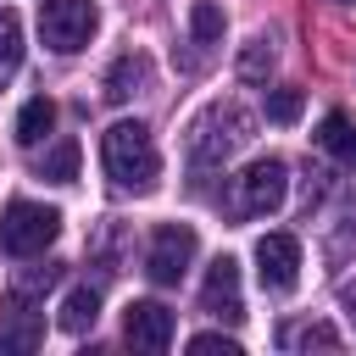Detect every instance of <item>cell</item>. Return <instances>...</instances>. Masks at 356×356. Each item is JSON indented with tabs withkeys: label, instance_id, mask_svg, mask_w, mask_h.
<instances>
[{
	"label": "cell",
	"instance_id": "cell-1",
	"mask_svg": "<svg viewBox=\"0 0 356 356\" xmlns=\"http://www.w3.org/2000/svg\"><path fill=\"white\" fill-rule=\"evenodd\" d=\"M100 161H106V178H111L117 189H128V195L156 189L161 156H156L145 122H111V128L100 134Z\"/></svg>",
	"mask_w": 356,
	"mask_h": 356
},
{
	"label": "cell",
	"instance_id": "cell-2",
	"mask_svg": "<svg viewBox=\"0 0 356 356\" xmlns=\"http://www.w3.org/2000/svg\"><path fill=\"white\" fill-rule=\"evenodd\" d=\"M256 134V117L234 100H211L195 122H189V161L195 167H222L228 156H239Z\"/></svg>",
	"mask_w": 356,
	"mask_h": 356
},
{
	"label": "cell",
	"instance_id": "cell-3",
	"mask_svg": "<svg viewBox=\"0 0 356 356\" xmlns=\"http://www.w3.org/2000/svg\"><path fill=\"white\" fill-rule=\"evenodd\" d=\"M61 234V211L39 206V200H11L0 211V250L6 256H44V245H56Z\"/></svg>",
	"mask_w": 356,
	"mask_h": 356
},
{
	"label": "cell",
	"instance_id": "cell-4",
	"mask_svg": "<svg viewBox=\"0 0 356 356\" xmlns=\"http://www.w3.org/2000/svg\"><path fill=\"white\" fill-rule=\"evenodd\" d=\"M289 195V167L278 156H256L239 178H234V195H228V211L234 217H267L278 211Z\"/></svg>",
	"mask_w": 356,
	"mask_h": 356
},
{
	"label": "cell",
	"instance_id": "cell-5",
	"mask_svg": "<svg viewBox=\"0 0 356 356\" xmlns=\"http://www.w3.org/2000/svg\"><path fill=\"white\" fill-rule=\"evenodd\" d=\"M100 17H95V0H39V39L56 50V56H72L95 39Z\"/></svg>",
	"mask_w": 356,
	"mask_h": 356
},
{
	"label": "cell",
	"instance_id": "cell-6",
	"mask_svg": "<svg viewBox=\"0 0 356 356\" xmlns=\"http://www.w3.org/2000/svg\"><path fill=\"white\" fill-rule=\"evenodd\" d=\"M195 250H200V239H195L189 222H161V228L150 234V250H145V273H150V284H178V278L189 273Z\"/></svg>",
	"mask_w": 356,
	"mask_h": 356
},
{
	"label": "cell",
	"instance_id": "cell-7",
	"mask_svg": "<svg viewBox=\"0 0 356 356\" xmlns=\"http://www.w3.org/2000/svg\"><path fill=\"white\" fill-rule=\"evenodd\" d=\"M256 278L273 295H289L300 284V239L295 234H261L256 239Z\"/></svg>",
	"mask_w": 356,
	"mask_h": 356
},
{
	"label": "cell",
	"instance_id": "cell-8",
	"mask_svg": "<svg viewBox=\"0 0 356 356\" xmlns=\"http://www.w3.org/2000/svg\"><path fill=\"white\" fill-rule=\"evenodd\" d=\"M39 339H44V312H39V300L6 289V306H0V350L28 356V350H39Z\"/></svg>",
	"mask_w": 356,
	"mask_h": 356
},
{
	"label": "cell",
	"instance_id": "cell-9",
	"mask_svg": "<svg viewBox=\"0 0 356 356\" xmlns=\"http://www.w3.org/2000/svg\"><path fill=\"white\" fill-rule=\"evenodd\" d=\"M122 339L134 350H167L172 345V312L161 300H134L122 312Z\"/></svg>",
	"mask_w": 356,
	"mask_h": 356
},
{
	"label": "cell",
	"instance_id": "cell-10",
	"mask_svg": "<svg viewBox=\"0 0 356 356\" xmlns=\"http://www.w3.org/2000/svg\"><path fill=\"white\" fill-rule=\"evenodd\" d=\"M200 306L222 323H239L245 317V300H239V261L234 256H217L211 273H206V289H200Z\"/></svg>",
	"mask_w": 356,
	"mask_h": 356
},
{
	"label": "cell",
	"instance_id": "cell-11",
	"mask_svg": "<svg viewBox=\"0 0 356 356\" xmlns=\"http://www.w3.org/2000/svg\"><path fill=\"white\" fill-rule=\"evenodd\" d=\"M145 83H150V61H145L139 50H128V56H117V61H111V72H106V100H117V106H122V100H134Z\"/></svg>",
	"mask_w": 356,
	"mask_h": 356
},
{
	"label": "cell",
	"instance_id": "cell-12",
	"mask_svg": "<svg viewBox=\"0 0 356 356\" xmlns=\"http://www.w3.org/2000/svg\"><path fill=\"white\" fill-rule=\"evenodd\" d=\"M317 145H323L334 161L356 167V117H345V111H328V117H323V128H317Z\"/></svg>",
	"mask_w": 356,
	"mask_h": 356
},
{
	"label": "cell",
	"instance_id": "cell-13",
	"mask_svg": "<svg viewBox=\"0 0 356 356\" xmlns=\"http://www.w3.org/2000/svg\"><path fill=\"white\" fill-rule=\"evenodd\" d=\"M95 317H100V295L89 289V284H78V289H67V300H61V328L67 334H89L95 328Z\"/></svg>",
	"mask_w": 356,
	"mask_h": 356
},
{
	"label": "cell",
	"instance_id": "cell-14",
	"mask_svg": "<svg viewBox=\"0 0 356 356\" xmlns=\"http://www.w3.org/2000/svg\"><path fill=\"white\" fill-rule=\"evenodd\" d=\"M50 128H56V100H50V95H33V100L17 111V145H39Z\"/></svg>",
	"mask_w": 356,
	"mask_h": 356
},
{
	"label": "cell",
	"instance_id": "cell-15",
	"mask_svg": "<svg viewBox=\"0 0 356 356\" xmlns=\"http://www.w3.org/2000/svg\"><path fill=\"white\" fill-rule=\"evenodd\" d=\"M39 178H50V184H72V178H78V139H56V145L39 156Z\"/></svg>",
	"mask_w": 356,
	"mask_h": 356
},
{
	"label": "cell",
	"instance_id": "cell-16",
	"mask_svg": "<svg viewBox=\"0 0 356 356\" xmlns=\"http://www.w3.org/2000/svg\"><path fill=\"white\" fill-rule=\"evenodd\" d=\"M17 67H22V22H17V11L0 6V89L11 83Z\"/></svg>",
	"mask_w": 356,
	"mask_h": 356
},
{
	"label": "cell",
	"instance_id": "cell-17",
	"mask_svg": "<svg viewBox=\"0 0 356 356\" xmlns=\"http://www.w3.org/2000/svg\"><path fill=\"white\" fill-rule=\"evenodd\" d=\"M222 6H211V0H195L189 6V33H195V44H222Z\"/></svg>",
	"mask_w": 356,
	"mask_h": 356
},
{
	"label": "cell",
	"instance_id": "cell-18",
	"mask_svg": "<svg viewBox=\"0 0 356 356\" xmlns=\"http://www.w3.org/2000/svg\"><path fill=\"white\" fill-rule=\"evenodd\" d=\"M61 284V261H44V267H22L17 278H11V295H28V300H39L44 289H56Z\"/></svg>",
	"mask_w": 356,
	"mask_h": 356
},
{
	"label": "cell",
	"instance_id": "cell-19",
	"mask_svg": "<svg viewBox=\"0 0 356 356\" xmlns=\"http://www.w3.org/2000/svg\"><path fill=\"white\" fill-rule=\"evenodd\" d=\"M278 345H289V350H312V345H317V350H334L339 334H334L328 323H300V328H284Z\"/></svg>",
	"mask_w": 356,
	"mask_h": 356
},
{
	"label": "cell",
	"instance_id": "cell-20",
	"mask_svg": "<svg viewBox=\"0 0 356 356\" xmlns=\"http://www.w3.org/2000/svg\"><path fill=\"white\" fill-rule=\"evenodd\" d=\"M267 72H273V44H267V39H250V44L239 50V78L256 83V78H267Z\"/></svg>",
	"mask_w": 356,
	"mask_h": 356
},
{
	"label": "cell",
	"instance_id": "cell-21",
	"mask_svg": "<svg viewBox=\"0 0 356 356\" xmlns=\"http://www.w3.org/2000/svg\"><path fill=\"white\" fill-rule=\"evenodd\" d=\"M300 106H306L300 89H273V95H267V117H273V122H295Z\"/></svg>",
	"mask_w": 356,
	"mask_h": 356
},
{
	"label": "cell",
	"instance_id": "cell-22",
	"mask_svg": "<svg viewBox=\"0 0 356 356\" xmlns=\"http://www.w3.org/2000/svg\"><path fill=\"white\" fill-rule=\"evenodd\" d=\"M189 350H222V356H239V339H228V334H195Z\"/></svg>",
	"mask_w": 356,
	"mask_h": 356
},
{
	"label": "cell",
	"instance_id": "cell-23",
	"mask_svg": "<svg viewBox=\"0 0 356 356\" xmlns=\"http://www.w3.org/2000/svg\"><path fill=\"white\" fill-rule=\"evenodd\" d=\"M339 306H345V312H350V323H356V278H350V284H339Z\"/></svg>",
	"mask_w": 356,
	"mask_h": 356
}]
</instances>
